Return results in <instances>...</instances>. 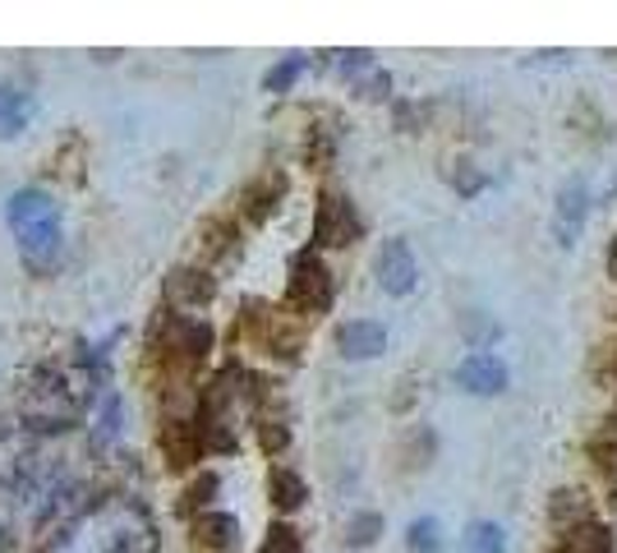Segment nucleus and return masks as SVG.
<instances>
[{"label":"nucleus","mask_w":617,"mask_h":553,"mask_svg":"<svg viewBox=\"0 0 617 553\" xmlns=\"http://www.w3.org/2000/svg\"><path fill=\"white\" fill-rule=\"evenodd\" d=\"M10 231L19 240V254H24L28 273H56L60 254H65V227H60V204L47 189H19L10 194Z\"/></svg>","instance_id":"f257e3e1"},{"label":"nucleus","mask_w":617,"mask_h":553,"mask_svg":"<svg viewBox=\"0 0 617 553\" xmlns=\"http://www.w3.org/2000/svg\"><path fill=\"white\" fill-rule=\"evenodd\" d=\"M337 300V281L333 268L314 254V250H300L291 258V281H286V304L300 309V314H327Z\"/></svg>","instance_id":"f03ea898"},{"label":"nucleus","mask_w":617,"mask_h":553,"mask_svg":"<svg viewBox=\"0 0 617 553\" xmlns=\"http://www.w3.org/2000/svg\"><path fill=\"white\" fill-rule=\"evenodd\" d=\"M364 235V217L350 204V194L341 189H323L318 208H314V245L318 250H346Z\"/></svg>","instance_id":"7ed1b4c3"},{"label":"nucleus","mask_w":617,"mask_h":553,"mask_svg":"<svg viewBox=\"0 0 617 553\" xmlns=\"http://www.w3.org/2000/svg\"><path fill=\"white\" fill-rule=\"evenodd\" d=\"M245 327L258 337V346L268 350V356L277 360H300V350H304V332L286 319V314H272V309H263V304H249L245 309Z\"/></svg>","instance_id":"20e7f679"},{"label":"nucleus","mask_w":617,"mask_h":553,"mask_svg":"<svg viewBox=\"0 0 617 553\" xmlns=\"http://www.w3.org/2000/svg\"><path fill=\"white\" fill-rule=\"evenodd\" d=\"M158 448L166 457V466L171 471H189L203 461V429H198V419L194 415H181V419H166L162 434H158Z\"/></svg>","instance_id":"39448f33"},{"label":"nucleus","mask_w":617,"mask_h":553,"mask_svg":"<svg viewBox=\"0 0 617 553\" xmlns=\"http://www.w3.org/2000/svg\"><path fill=\"white\" fill-rule=\"evenodd\" d=\"M373 273H379V286L387 296H410L415 291V281H420V263H415V254H410V245L401 235H392L387 245L379 250V263H373Z\"/></svg>","instance_id":"423d86ee"},{"label":"nucleus","mask_w":617,"mask_h":553,"mask_svg":"<svg viewBox=\"0 0 617 553\" xmlns=\"http://www.w3.org/2000/svg\"><path fill=\"white\" fill-rule=\"evenodd\" d=\"M585 217H590V185L577 175V181H567L558 189V208H554V240L562 250H571L581 240Z\"/></svg>","instance_id":"0eeeda50"},{"label":"nucleus","mask_w":617,"mask_h":553,"mask_svg":"<svg viewBox=\"0 0 617 553\" xmlns=\"http://www.w3.org/2000/svg\"><path fill=\"white\" fill-rule=\"evenodd\" d=\"M456 383L470 396H498V392H507V383H512V369H507L493 350H470V356L456 365Z\"/></svg>","instance_id":"6e6552de"},{"label":"nucleus","mask_w":617,"mask_h":553,"mask_svg":"<svg viewBox=\"0 0 617 553\" xmlns=\"http://www.w3.org/2000/svg\"><path fill=\"white\" fill-rule=\"evenodd\" d=\"M217 296V277L208 268H171L166 277V309H203Z\"/></svg>","instance_id":"1a4fd4ad"},{"label":"nucleus","mask_w":617,"mask_h":553,"mask_svg":"<svg viewBox=\"0 0 617 553\" xmlns=\"http://www.w3.org/2000/svg\"><path fill=\"white\" fill-rule=\"evenodd\" d=\"M383 346H387V327L373 319H350L337 327V350L346 360H373L383 356Z\"/></svg>","instance_id":"9d476101"},{"label":"nucleus","mask_w":617,"mask_h":553,"mask_svg":"<svg viewBox=\"0 0 617 553\" xmlns=\"http://www.w3.org/2000/svg\"><path fill=\"white\" fill-rule=\"evenodd\" d=\"M281 198H286V171H258L245 185V194H240V208H245L249 221H268Z\"/></svg>","instance_id":"9b49d317"},{"label":"nucleus","mask_w":617,"mask_h":553,"mask_svg":"<svg viewBox=\"0 0 617 553\" xmlns=\"http://www.w3.org/2000/svg\"><path fill=\"white\" fill-rule=\"evenodd\" d=\"M548 553H613V530L604 521H594V517L590 521H577V526L562 530Z\"/></svg>","instance_id":"f8f14e48"},{"label":"nucleus","mask_w":617,"mask_h":553,"mask_svg":"<svg viewBox=\"0 0 617 553\" xmlns=\"http://www.w3.org/2000/svg\"><path fill=\"white\" fill-rule=\"evenodd\" d=\"M194 540L203 544V549L226 553V549H235V540H240V521H235L231 512H198V517H194Z\"/></svg>","instance_id":"ddd939ff"},{"label":"nucleus","mask_w":617,"mask_h":553,"mask_svg":"<svg viewBox=\"0 0 617 553\" xmlns=\"http://www.w3.org/2000/svg\"><path fill=\"white\" fill-rule=\"evenodd\" d=\"M268 498H272L277 512H300V507L308 503V484H304L291 466H272V475H268Z\"/></svg>","instance_id":"4468645a"},{"label":"nucleus","mask_w":617,"mask_h":553,"mask_svg":"<svg viewBox=\"0 0 617 553\" xmlns=\"http://www.w3.org/2000/svg\"><path fill=\"white\" fill-rule=\"evenodd\" d=\"M33 120V97L24 88H0V139H19Z\"/></svg>","instance_id":"2eb2a0df"},{"label":"nucleus","mask_w":617,"mask_h":553,"mask_svg":"<svg viewBox=\"0 0 617 553\" xmlns=\"http://www.w3.org/2000/svg\"><path fill=\"white\" fill-rule=\"evenodd\" d=\"M585 457L604 471V480H617V415L604 419V425L585 438Z\"/></svg>","instance_id":"dca6fc26"},{"label":"nucleus","mask_w":617,"mask_h":553,"mask_svg":"<svg viewBox=\"0 0 617 553\" xmlns=\"http://www.w3.org/2000/svg\"><path fill=\"white\" fill-rule=\"evenodd\" d=\"M337 158V129L333 125H308V135H304V162L323 171V166H333Z\"/></svg>","instance_id":"f3484780"},{"label":"nucleus","mask_w":617,"mask_h":553,"mask_svg":"<svg viewBox=\"0 0 617 553\" xmlns=\"http://www.w3.org/2000/svg\"><path fill=\"white\" fill-rule=\"evenodd\" d=\"M461 553H507V535L498 521H470L461 535Z\"/></svg>","instance_id":"a211bd4d"},{"label":"nucleus","mask_w":617,"mask_h":553,"mask_svg":"<svg viewBox=\"0 0 617 553\" xmlns=\"http://www.w3.org/2000/svg\"><path fill=\"white\" fill-rule=\"evenodd\" d=\"M217 494H222V480H217L212 471H203V475H198V480L189 484V489H185V498H181V512H185V517L212 512V498H217Z\"/></svg>","instance_id":"6ab92c4d"},{"label":"nucleus","mask_w":617,"mask_h":553,"mask_svg":"<svg viewBox=\"0 0 617 553\" xmlns=\"http://www.w3.org/2000/svg\"><path fill=\"white\" fill-rule=\"evenodd\" d=\"M120 415H125V406H120V396L112 392V396L102 402V425L93 429V442H88V448H93V452H106V442H116V438H120Z\"/></svg>","instance_id":"aec40b11"},{"label":"nucleus","mask_w":617,"mask_h":553,"mask_svg":"<svg viewBox=\"0 0 617 553\" xmlns=\"http://www.w3.org/2000/svg\"><path fill=\"white\" fill-rule=\"evenodd\" d=\"M308 70V60L304 56H286V60H277L268 74H263V88H268V93H291L295 88V79Z\"/></svg>","instance_id":"412c9836"},{"label":"nucleus","mask_w":617,"mask_h":553,"mask_svg":"<svg viewBox=\"0 0 617 553\" xmlns=\"http://www.w3.org/2000/svg\"><path fill=\"white\" fill-rule=\"evenodd\" d=\"M447 181H452V189H456L461 198H475V194L489 189V171H479L475 162L461 158V162H452V175H447Z\"/></svg>","instance_id":"4be33fe9"},{"label":"nucleus","mask_w":617,"mask_h":553,"mask_svg":"<svg viewBox=\"0 0 617 553\" xmlns=\"http://www.w3.org/2000/svg\"><path fill=\"white\" fill-rule=\"evenodd\" d=\"M548 512H554V521L562 526H577V521H590V503H585V494L581 489H558L554 494V507H548Z\"/></svg>","instance_id":"5701e85b"},{"label":"nucleus","mask_w":617,"mask_h":553,"mask_svg":"<svg viewBox=\"0 0 617 553\" xmlns=\"http://www.w3.org/2000/svg\"><path fill=\"white\" fill-rule=\"evenodd\" d=\"M406 544H410V553H438L443 549V526H438L433 517L410 521L406 526Z\"/></svg>","instance_id":"b1692460"},{"label":"nucleus","mask_w":617,"mask_h":553,"mask_svg":"<svg viewBox=\"0 0 617 553\" xmlns=\"http://www.w3.org/2000/svg\"><path fill=\"white\" fill-rule=\"evenodd\" d=\"M461 332H466V342H470V350H489L498 337H502V327L493 323V319H484L479 309H470L466 319H461Z\"/></svg>","instance_id":"393cba45"},{"label":"nucleus","mask_w":617,"mask_h":553,"mask_svg":"<svg viewBox=\"0 0 617 553\" xmlns=\"http://www.w3.org/2000/svg\"><path fill=\"white\" fill-rule=\"evenodd\" d=\"M379 535H383V512H356L350 526H346V544L350 549H369Z\"/></svg>","instance_id":"a878e982"},{"label":"nucleus","mask_w":617,"mask_h":553,"mask_svg":"<svg viewBox=\"0 0 617 553\" xmlns=\"http://www.w3.org/2000/svg\"><path fill=\"white\" fill-rule=\"evenodd\" d=\"M258 553H300V530L291 521H272L268 535H263V549Z\"/></svg>","instance_id":"bb28decb"},{"label":"nucleus","mask_w":617,"mask_h":553,"mask_svg":"<svg viewBox=\"0 0 617 553\" xmlns=\"http://www.w3.org/2000/svg\"><path fill=\"white\" fill-rule=\"evenodd\" d=\"M258 442L263 452H286V442H291V429H286L281 415H263L258 419Z\"/></svg>","instance_id":"cd10ccee"},{"label":"nucleus","mask_w":617,"mask_h":553,"mask_svg":"<svg viewBox=\"0 0 617 553\" xmlns=\"http://www.w3.org/2000/svg\"><path fill=\"white\" fill-rule=\"evenodd\" d=\"M235 245V227L226 217H212V221H203V250L208 254H226Z\"/></svg>","instance_id":"c85d7f7f"},{"label":"nucleus","mask_w":617,"mask_h":553,"mask_svg":"<svg viewBox=\"0 0 617 553\" xmlns=\"http://www.w3.org/2000/svg\"><path fill=\"white\" fill-rule=\"evenodd\" d=\"M433 448H438V438L429 429H410L406 434V466H429Z\"/></svg>","instance_id":"c756f323"},{"label":"nucleus","mask_w":617,"mask_h":553,"mask_svg":"<svg viewBox=\"0 0 617 553\" xmlns=\"http://www.w3.org/2000/svg\"><path fill=\"white\" fill-rule=\"evenodd\" d=\"M369 60H373V51H346V56H341V74H360V70H369Z\"/></svg>","instance_id":"7c9ffc66"},{"label":"nucleus","mask_w":617,"mask_h":553,"mask_svg":"<svg viewBox=\"0 0 617 553\" xmlns=\"http://www.w3.org/2000/svg\"><path fill=\"white\" fill-rule=\"evenodd\" d=\"M387 88H392V79H387V74H373V79H364V83H360V93H364V97H387Z\"/></svg>","instance_id":"2f4dec72"},{"label":"nucleus","mask_w":617,"mask_h":553,"mask_svg":"<svg viewBox=\"0 0 617 553\" xmlns=\"http://www.w3.org/2000/svg\"><path fill=\"white\" fill-rule=\"evenodd\" d=\"M608 277L617 281V235H613V245H608Z\"/></svg>","instance_id":"473e14b6"},{"label":"nucleus","mask_w":617,"mask_h":553,"mask_svg":"<svg viewBox=\"0 0 617 553\" xmlns=\"http://www.w3.org/2000/svg\"><path fill=\"white\" fill-rule=\"evenodd\" d=\"M613 373H617V346H613Z\"/></svg>","instance_id":"72a5a7b5"}]
</instances>
